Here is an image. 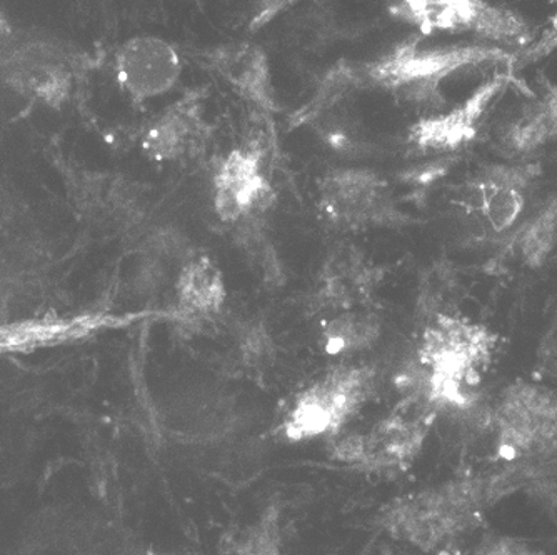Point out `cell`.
Returning a JSON list of instances; mask_svg holds the SVG:
<instances>
[{"instance_id":"cell-1","label":"cell","mask_w":557,"mask_h":555,"mask_svg":"<svg viewBox=\"0 0 557 555\" xmlns=\"http://www.w3.org/2000/svg\"><path fill=\"white\" fill-rule=\"evenodd\" d=\"M497 342L499 337L487 325L454 313H436L400 378V391L419 395L440 416L472 412L481 403Z\"/></svg>"},{"instance_id":"cell-2","label":"cell","mask_w":557,"mask_h":555,"mask_svg":"<svg viewBox=\"0 0 557 555\" xmlns=\"http://www.w3.org/2000/svg\"><path fill=\"white\" fill-rule=\"evenodd\" d=\"M437 410L422 397L403 392L389 412L361 432H343L327 442L334 462L358 472L391 476L414 466L436 425Z\"/></svg>"},{"instance_id":"cell-3","label":"cell","mask_w":557,"mask_h":555,"mask_svg":"<svg viewBox=\"0 0 557 555\" xmlns=\"http://www.w3.org/2000/svg\"><path fill=\"white\" fill-rule=\"evenodd\" d=\"M377 370L369 363H339L294 395L277 432L284 441L325 439L333 441L346 432L372 399Z\"/></svg>"},{"instance_id":"cell-4","label":"cell","mask_w":557,"mask_h":555,"mask_svg":"<svg viewBox=\"0 0 557 555\" xmlns=\"http://www.w3.org/2000/svg\"><path fill=\"white\" fill-rule=\"evenodd\" d=\"M515 55L491 44L468 46H422L409 40L394 47L386 58L364 65L359 71L362 81L396 90L408 100L429 102L440 97L441 84L456 72L478 65L508 62Z\"/></svg>"},{"instance_id":"cell-5","label":"cell","mask_w":557,"mask_h":555,"mask_svg":"<svg viewBox=\"0 0 557 555\" xmlns=\"http://www.w3.org/2000/svg\"><path fill=\"white\" fill-rule=\"evenodd\" d=\"M500 462L534 459L557 451V391L543 382H511L491 416Z\"/></svg>"},{"instance_id":"cell-6","label":"cell","mask_w":557,"mask_h":555,"mask_svg":"<svg viewBox=\"0 0 557 555\" xmlns=\"http://www.w3.org/2000/svg\"><path fill=\"white\" fill-rule=\"evenodd\" d=\"M391 12L425 36L471 33L496 47H522L533 39L531 25L519 12L484 0H408Z\"/></svg>"},{"instance_id":"cell-7","label":"cell","mask_w":557,"mask_h":555,"mask_svg":"<svg viewBox=\"0 0 557 555\" xmlns=\"http://www.w3.org/2000/svg\"><path fill=\"white\" fill-rule=\"evenodd\" d=\"M319 193V209L334 227L384 225L399 219L391 202L386 181L368 169L331 172L321 182Z\"/></svg>"},{"instance_id":"cell-8","label":"cell","mask_w":557,"mask_h":555,"mask_svg":"<svg viewBox=\"0 0 557 555\" xmlns=\"http://www.w3.org/2000/svg\"><path fill=\"white\" fill-rule=\"evenodd\" d=\"M274 199L259 147L234 149L222 159L212 177V203L222 222L236 224L264 212Z\"/></svg>"},{"instance_id":"cell-9","label":"cell","mask_w":557,"mask_h":555,"mask_svg":"<svg viewBox=\"0 0 557 555\" xmlns=\"http://www.w3.org/2000/svg\"><path fill=\"white\" fill-rule=\"evenodd\" d=\"M512 83L509 74L494 75L481 84L468 99L440 114H429L409 128L408 143L425 153H453L478 136L491 106Z\"/></svg>"},{"instance_id":"cell-10","label":"cell","mask_w":557,"mask_h":555,"mask_svg":"<svg viewBox=\"0 0 557 555\" xmlns=\"http://www.w3.org/2000/svg\"><path fill=\"white\" fill-rule=\"evenodd\" d=\"M181 72L180 52L161 37H133L115 54L117 83L136 100L164 96L177 84Z\"/></svg>"},{"instance_id":"cell-11","label":"cell","mask_w":557,"mask_h":555,"mask_svg":"<svg viewBox=\"0 0 557 555\" xmlns=\"http://www.w3.org/2000/svg\"><path fill=\"white\" fill-rule=\"evenodd\" d=\"M202 106V90H190L172 103L144 134V152L158 162L189 161L205 152L211 125L206 122Z\"/></svg>"},{"instance_id":"cell-12","label":"cell","mask_w":557,"mask_h":555,"mask_svg":"<svg viewBox=\"0 0 557 555\" xmlns=\"http://www.w3.org/2000/svg\"><path fill=\"white\" fill-rule=\"evenodd\" d=\"M383 272L354 246L341 244L325 260L311 306L334 313L356 310L371 303Z\"/></svg>"},{"instance_id":"cell-13","label":"cell","mask_w":557,"mask_h":555,"mask_svg":"<svg viewBox=\"0 0 557 555\" xmlns=\"http://www.w3.org/2000/svg\"><path fill=\"white\" fill-rule=\"evenodd\" d=\"M540 174L537 164L490 165L472 182L479 212L496 234L518 224L529 187Z\"/></svg>"},{"instance_id":"cell-14","label":"cell","mask_w":557,"mask_h":555,"mask_svg":"<svg viewBox=\"0 0 557 555\" xmlns=\"http://www.w3.org/2000/svg\"><path fill=\"white\" fill-rule=\"evenodd\" d=\"M177 306L174 319L186 328H200L222 310L227 291L218 266L209 257H190L175 284Z\"/></svg>"},{"instance_id":"cell-15","label":"cell","mask_w":557,"mask_h":555,"mask_svg":"<svg viewBox=\"0 0 557 555\" xmlns=\"http://www.w3.org/2000/svg\"><path fill=\"white\" fill-rule=\"evenodd\" d=\"M212 69L261 108H272L271 75L268 55L252 44H231L218 47L209 54Z\"/></svg>"},{"instance_id":"cell-16","label":"cell","mask_w":557,"mask_h":555,"mask_svg":"<svg viewBox=\"0 0 557 555\" xmlns=\"http://www.w3.org/2000/svg\"><path fill=\"white\" fill-rule=\"evenodd\" d=\"M500 143L504 149L518 156L533 153L557 143V86L547 84L541 96L506 125Z\"/></svg>"},{"instance_id":"cell-17","label":"cell","mask_w":557,"mask_h":555,"mask_svg":"<svg viewBox=\"0 0 557 555\" xmlns=\"http://www.w3.org/2000/svg\"><path fill=\"white\" fill-rule=\"evenodd\" d=\"M383 334L381 319L364 310L333 313L322 324L321 344L327 356H354L372 349Z\"/></svg>"},{"instance_id":"cell-18","label":"cell","mask_w":557,"mask_h":555,"mask_svg":"<svg viewBox=\"0 0 557 555\" xmlns=\"http://www.w3.org/2000/svg\"><path fill=\"white\" fill-rule=\"evenodd\" d=\"M227 555H289L284 545L283 509L271 501L258 519L225 542Z\"/></svg>"},{"instance_id":"cell-19","label":"cell","mask_w":557,"mask_h":555,"mask_svg":"<svg viewBox=\"0 0 557 555\" xmlns=\"http://www.w3.org/2000/svg\"><path fill=\"white\" fill-rule=\"evenodd\" d=\"M516 247L528 268H541L549 259L557 247V196L521 229Z\"/></svg>"},{"instance_id":"cell-20","label":"cell","mask_w":557,"mask_h":555,"mask_svg":"<svg viewBox=\"0 0 557 555\" xmlns=\"http://www.w3.org/2000/svg\"><path fill=\"white\" fill-rule=\"evenodd\" d=\"M474 555H543L534 545L511 535H484Z\"/></svg>"},{"instance_id":"cell-21","label":"cell","mask_w":557,"mask_h":555,"mask_svg":"<svg viewBox=\"0 0 557 555\" xmlns=\"http://www.w3.org/2000/svg\"><path fill=\"white\" fill-rule=\"evenodd\" d=\"M540 370L544 378L557 381V321L543 338L540 349Z\"/></svg>"},{"instance_id":"cell-22","label":"cell","mask_w":557,"mask_h":555,"mask_svg":"<svg viewBox=\"0 0 557 555\" xmlns=\"http://www.w3.org/2000/svg\"><path fill=\"white\" fill-rule=\"evenodd\" d=\"M384 555H422L419 552L412 551V548L404 547L400 544H389L383 548Z\"/></svg>"},{"instance_id":"cell-23","label":"cell","mask_w":557,"mask_h":555,"mask_svg":"<svg viewBox=\"0 0 557 555\" xmlns=\"http://www.w3.org/2000/svg\"><path fill=\"white\" fill-rule=\"evenodd\" d=\"M9 37H11V30H9L8 24L0 18V55L4 54L5 47H9Z\"/></svg>"},{"instance_id":"cell-24","label":"cell","mask_w":557,"mask_h":555,"mask_svg":"<svg viewBox=\"0 0 557 555\" xmlns=\"http://www.w3.org/2000/svg\"><path fill=\"white\" fill-rule=\"evenodd\" d=\"M146 555H177V554H165V552H147Z\"/></svg>"}]
</instances>
